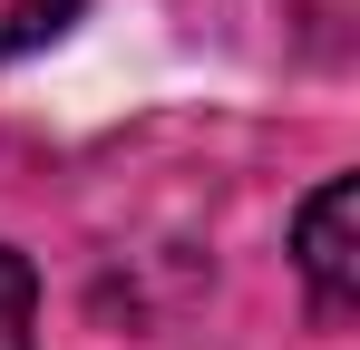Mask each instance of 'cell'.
Wrapping results in <instances>:
<instances>
[{
  "label": "cell",
  "mask_w": 360,
  "mask_h": 350,
  "mask_svg": "<svg viewBox=\"0 0 360 350\" xmlns=\"http://www.w3.org/2000/svg\"><path fill=\"white\" fill-rule=\"evenodd\" d=\"M351 224H360V185L351 175H331V185L292 214V263H302V283H311V311H321V321H351V302H360Z\"/></svg>",
  "instance_id": "1"
},
{
  "label": "cell",
  "mask_w": 360,
  "mask_h": 350,
  "mask_svg": "<svg viewBox=\"0 0 360 350\" xmlns=\"http://www.w3.org/2000/svg\"><path fill=\"white\" fill-rule=\"evenodd\" d=\"M68 20H78V0H0V58L39 49V39H59Z\"/></svg>",
  "instance_id": "2"
},
{
  "label": "cell",
  "mask_w": 360,
  "mask_h": 350,
  "mask_svg": "<svg viewBox=\"0 0 360 350\" xmlns=\"http://www.w3.org/2000/svg\"><path fill=\"white\" fill-rule=\"evenodd\" d=\"M30 321H39V283H30V263L0 243V350H30Z\"/></svg>",
  "instance_id": "3"
}]
</instances>
